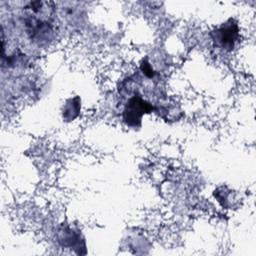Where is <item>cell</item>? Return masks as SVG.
I'll use <instances>...</instances> for the list:
<instances>
[{"instance_id": "obj_1", "label": "cell", "mask_w": 256, "mask_h": 256, "mask_svg": "<svg viewBox=\"0 0 256 256\" xmlns=\"http://www.w3.org/2000/svg\"><path fill=\"white\" fill-rule=\"evenodd\" d=\"M152 104L147 102L139 95L132 96L126 103L123 111V119L127 125L138 127L141 124L142 116L153 110Z\"/></svg>"}, {"instance_id": "obj_3", "label": "cell", "mask_w": 256, "mask_h": 256, "mask_svg": "<svg viewBox=\"0 0 256 256\" xmlns=\"http://www.w3.org/2000/svg\"><path fill=\"white\" fill-rule=\"evenodd\" d=\"M81 108L80 99L78 96L67 100L64 108H63V118L67 121H71L76 118L79 114Z\"/></svg>"}, {"instance_id": "obj_2", "label": "cell", "mask_w": 256, "mask_h": 256, "mask_svg": "<svg viewBox=\"0 0 256 256\" xmlns=\"http://www.w3.org/2000/svg\"><path fill=\"white\" fill-rule=\"evenodd\" d=\"M238 31L237 23L233 19H229L212 32V37L219 47L225 50H232L238 38Z\"/></svg>"}]
</instances>
